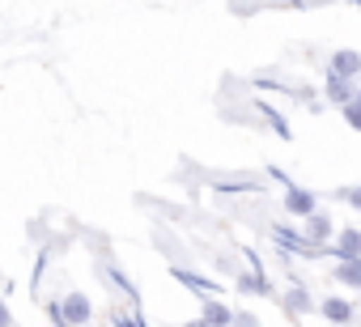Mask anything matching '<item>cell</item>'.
I'll return each mask as SVG.
<instances>
[{"mask_svg":"<svg viewBox=\"0 0 361 327\" xmlns=\"http://www.w3.org/2000/svg\"><path fill=\"white\" fill-rule=\"evenodd\" d=\"M302 238H306V242H314V247H323V242L331 238V217H327V213H310V217H306Z\"/></svg>","mask_w":361,"mask_h":327,"instance_id":"4","label":"cell"},{"mask_svg":"<svg viewBox=\"0 0 361 327\" xmlns=\"http://www.w3.org/2000/svg\"><path fill=\"white\" fill-rule=\"evenodd\" d=\"M60 314H64V327H90L94 306H90V297H85L81 289H73V293L60 302Z\"/></svg>","mask_w":361,"mask_h":327,"instance_id":"2","label":"cell"},{"mask_svg":"<svg viewBox=\"0 0 361 327\" xmlns=\"http://www.w3.org/2000/svg\"><path fill=\"white\" fill-rule=\"evenodd\" d=\"M331 73H336V77H348V81H353V77H361V56H357V51H348V47H344V51H336V56H331Z\"/></svg>","mask_w":361,"mask_h":327,"instance_id":"7","label":"cell"},{"mask_svg":"<svg viewBox=\"0 0 361 327\" xmlns=\"http://www.w3.org/2000/svg\"><path fill=\"white\" fill-rule=\"evenodd\" d=\"M115 327H145V314H128V310H111Z\"/></svg>","mask_w":361,"mask_h":327,"instance_id":"14","label":"cell"},{"mask_svg":"<svg viewBox=\"0 0 361 327\" xmlns=\"http://www.w3.org/2000/svg\"><path fill=\"white\" fill-rule=\"evenodd\" d=\"M209 327H234V310L230 306H221V302H213V297H204V314H200Z\"/></svg>","mask_w":361,"mask_h":327,"instance_id":"9","label":"cell"},{"mask_svg":"<svg viewBox=\"0 0 361 327\" xmlns=\"http://www.w3.org/2000/svg\"><path fill=\"white\" fill-rule=\"evenodd\" d=\"M183 327H209V323H204V319H196V323H183Z\"/></svg>","mask_w":361,"mask_h":327,"instance_id":"20","label":"cell"},{"mask_svg":"<svg viewBox=\"0 0 361 327\" xmlns=\"http://www.w3.org/2000/svg\"><path fill=\"white\" fill-rule=\"evenodd\" d=\"M0 327H13V310L5 302H0Z\"/></svg>","mask_w":361,"mask_h":327,"instance_id":"18","label":"cell"},{"mask_svg":"<svg viewBox=\"0 0 361 327\" xmlns=\"http://www.w3.org/2000/svg\"><path fill=\"white\" fill-rule=\"evenodd\" d=\"M336 280L344 289H361V259H340L336 264Z\"/></svg>","mask_w":361,"mask_h":327,"instance_id":"11","label":"cell"},{"mask_svg":"<svg viewBox=\"0 0 361 327\" xmlns=\"http://www.w3.org/2000/svg\"><path fill=\"white\" fill-rule=\"evenodd\" d=\"M323 319L327 323H336V327H348L353 323V302H344V297H323Z\"/></svg>","mask_w":361,"mask_h":327,"instance_id":"5","label":"cell"},{"mask_svg":"<svg viewBox=\"0 0 361 327\" xmlns=\"http://www.w3.org/2000/svg\"><path fill=\"white\" fill-rule=\"evenodd\" d=\"M264 5H289V9H293V5H298V0H264Z\"/></svg>","mask_w":361,"mask_h":327,"instance_id":"19","label":"cell"},{"mask_svg":"<svg viewBox=\"0 0 361 327\" xmlns=\"http://www.w3.org/2000/svg\"><path fill=\"white\" fill-rule=\"evenodd\" d=\"M285 306H289L293 314H310V306H314V297H310V289H302V285H293V289H285Z\"/></svg>","mask_w":361,"mask_h":327,"instance_id":"13","label":"cell"},{"mask_svg":"<svg viewBox=\"0 0 361 327\" xmlns=\"http://www.w3.org/2000/svg\"><path fill=\"white\" fill-rule=\"evenodd\" d=\"M234 327H259V319L255 314H234Z\"/></svg>","mask_w":361,"mask_h":327,"instance_id":"17","label":"cell"},{"mask_svg":"<svg viewBox=\"0 0 361 327\" xmlns=\"http://www.w3.org/2000/svg\"><path fill=\"white\" fill-rule=\"evenodd\" d=\"M272 175H276V171H272ZM276 179L285 183V213H293V217H310V213H314V204H319V200H314V192H306V187L289 183L285 175H276Z\"/></svg>","mask_w":361,"mask_h":327,"instance_id":"1","label":"cell"},{"mask_svg":"<svg viewBox=\"0 0 361 327\" xmlns=\"http://www.w3.org/2000/svg\"><path fill=\"white\" fill-rule=\"evenodd\" d=\"M90 327H94V323H90Z\"/></svg>","mask_w":361,"mask_h":327,"instance_id":"21","label":"cell"},{"mask_svg":"<svg viewBox=\"0 0 361 327\" xmlns=\"http://www.w3.org/2000/svg\"><path fill=\"white\" fill-rule=\"evenodd\" d=\"M170 272H174V280H178V285H192V289H196L200 297H213V293L221 289L217 280H204V276H196L192 268H170Z\"/></svg>","mask_w":361,"mask_h":327,"instance_id":"6","label":"cell"},{"mask_svg":"<svg viewBox=\"0 0 361 327\" xmlns=\"http://www.w3.org/2000/svg\"><path fill=\"white\" fill-rule=\"evenodd\" d=\"M327 98L336 102V106H348L357 94H353V81L348 77H336V73H327Z\"/></svg>","mask_w":361,"mask_h":327,"instance_id":"8","label":"cell"},{"mask_svg":"<svg viewBox=\"0 0 361 327\" xmlns=\"http://www.w3.org/2000/svg\"><path fill=\"white\" fill-rule=\"evenodd\" d=\"M336 200H344V204L361 209V183H357V187H340V192H336Z\"/></svg>","mask_w":361,"mask_h":327,"instance_id":"15","label":"cell"},{"mask_svg":"<svg viewBox=\"0 0 361 327\" xmlns=\"http://www.w3.org/2000/svg\"><path fill=\"white\" fill-rule=\"evenodd\" d=\"M336 255L340 259H361V230H340L336 234Z\"/></svg>","mask_w":361,"mask_h":327,"instance_id":"10","label":"cell"},{"mask_svg":"<svg viewBox=\"0 0 361 327\" xmlns=\"http://www.w3.org/2000/svg\"><path fill=\"white\" fill-rule=\"evenodd\" d=\"M106 276H111V280H115V285L128 293V302H132V306H136V314H140V289H136V285L123 276V268H119V264H106Z\"/></svg>","mask_w":361,"mask_h":327,"instance_id":"12","label":"cell"},{"mask_svg":"<svg viewBox=\"0 0 361 327\" xmlns=\"http://www.w3.org/2000/svg\"><path fill=\"white\" fill-rule=\"evenodd\" d=\"M340 111H344V119L361 132V98H353V102H348V106H340Z\"/></svg>","mask_w":361,"mask_h":327,"instance_id":"16","label":"cell"},{"mask_svg":"<svg viewBox=\"0 0 361 327\" xmlns=\"http://www.w3.org/2000/svg\"><path fill=\"white\" fill-rule=\"evenodd\" d=\"M272 238H276L285 251H293V255H306V259H319V255H323V247L306 242V238H302V234H293V230H272Z\"/></svg>","mask_w":361,"mask_h":327,"instance_id":"3","label":"cell"}]
</instances>
